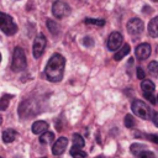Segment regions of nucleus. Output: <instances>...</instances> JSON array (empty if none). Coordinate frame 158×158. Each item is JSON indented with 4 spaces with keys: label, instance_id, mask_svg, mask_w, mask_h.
<instances>
[{
    "label": "nucleus",
    "instance_id": "a878e982",
    "mask_svg": "<svg viewBox=\"0 0 158 158\" xmlns=\"http://www.w3.org/2000/svg\"><path fill=\"white\" fill-rule=\"evenodd\" d=\"M83 42H84V44H85L86 47H91V46H94V41H93L91 37H85V38L83 40Z\"/></svg>",
    "mask_w": 158,
    "mask_h": 158
},
{
    "label": "nucleus",
    "instance_id": "6ab92c4d",
    "mask_svg": "<svg viewBox=\"0 0 158 158\" xmlns=\"http://www.w3.org/2000/svg\"><path fill=\"white\" fill-rule=\"evenodd\" d=\"M47 27L51 31L52 35H58L59 32V26L53 21V20H47Z\"/></svg>",
    "mask_w": 158,
    "mask_h": 158
},
{
    "label": "nucleus",
    "instance_id": "4be33fe9",
    "mask_svg": "<svg viewBox=\"0 0 158 158\" xmlns=\"http://www.w3.org/2000/svg\"><path fill=\"white\" fill-rule=\"evenodd\" d=\"M136 157H137V158H156L154 153L151 152V151H148V149H143V151L138 152V153L136 154Z\"/></svg>",
    "mask_w": 158,
    "mask_h": 158
},
{
    "label": "nucleus",
    "instance_id": "20e7f679",
    "mask_svg": "<svg viewBox=\"0 0 158 158\" xmlns=\"http://www.w3.org/2000/svg\"><path fill=\"white\" fill-rule=\"evenodd\" d=\"M0 30L7 36H12L17 32V26L14 22L12 17L1 11H0Z\"/></svg>",
    "mask_w": 158,
    "mask_h": 158
},
{
    "label": "nucleus",
    "instance_id": "c756f323",
    "mask_svg": "<svg viewBox=\"0 0 158 158\" xmlns=\"http://www.w3.org/2000/svg\"><path fill=\"white\" fill-rule=\"evenodd\" d=\"M152 120H153V123L158 127V112H156V114H153V116H152Z\"/></svg>",
    "mask_w": 158,
    "mask_h": 158
},
{
    "label": "nucleus",
    "instance_id": "473e14b6",
    "mask_svg": "<svg viewBox=\"0 0 158 158\" xmlns=\"http://www.w3.org/2000/svg\"><path fill=\"white\" fill-rule=\"evenodd\" d=\"M0 158H2V157H0Z\"/></svg>",
    "mask_w": 158,
    "mask_h": 158
},
{
    "label": "nucleus",
    "instance_id": "2f4dec72",
    "mask_svg": "<svg viewBox=\"0 0 158 158\" xmlns=\"http://www.w3.org/2000/svg\"><path fill=\"white\" fill-rule=\"evenodd\" d=\"M0 60H1V54H0Z\"/></svg>",
    "mask_w": 158,
    "mask_h": 158
},
{
    "label": "nucleus",
    "instance_id": "aec40b11",
    "mask_svg": "<svg viewBox=\"0 0 158 158\" xmlns=\"http://www.w3.org/2000/svg\"><path fill=\"white\" fill-rule=\"evenodd\" d=\"M148 72H149V74L152 77H158V62L152 60L148 64Z\"/></svg>",
    "mask_w": 158,
    "mask_h": 158
},
{
    "label": "nucleus",
    "instance_id": "39448f33",
    "mask_svg": "<svg viewBox=\"0 0 158 158\" xmlns=\"http://www.w3.org/2000/svg\"><path fill=\"white\" fill-rule=\"evenodd\" d=\"M70 12V7L65 1L62 0H57L53 2L52 5V14L57 17V19H63L67 15H69Z\"/></svg>",
    "mask_w": 158,
    "mask_h": 158
},
{
    "label": "nucleus",
    "instance_id": "2eb2a0df",
    "mask_svg": "<svg viewBox=\"0 0 158 158\" xmlns=\"http://www.w3.org/2000/svg\"><path fill=\"white\" fill-rule=\"evenodd\" d=\"M130 53V44H123L122 46V48H120L116 53H115V56H114V59L115 60H121L125 56H127Z\"/></svg>",
    "mask_w": 158,
    "mask_h": 158
},
{
    "label": "nucleus",
    "instance_id": "f257e3e1",
    "mask_svg": "<svg viewBox=\"0 0 158 158\" xmlns=\"http://www.w3.org/2000/svg\"><path fill=\"white\" fill-rule=\"evenodd\" d=\"M64 65H65L64 57L59 53L53 54L49 58V60L46 65V69H44L47 79L49 81H53V83L60 81L63 78V73H64Z\"/></svg>",
    "mask_w": 158,
    "mask_h": 158
},
{
    "label": "nucleus",
    "instance_id": "5701e85b",
    "mask_svg": "<svg viewBox=\"0 0 158 158\" xmlns=\"http://www.w3.org/2000/svg\"><path fill=\"white\" fill-rule=\"evenodd\" d=\"M135 125H136V121H135L133 116L132 115H126L125 116V126L127 128H132V127H135Z\"/></svg>",
    "mask_w": 158,
    "mask_h": 158
},
{
    "label": "nucleus",
    "instance_id": "7c9ffc66",
    "mask_svg": "<svg viewBox=\"0 0 158 158\" xmlns=\"http://www.w3.org/2000/svg\"><path fill=\"white\" fill-rule=\"evenodd\" d=\"M96 158H106L105 156H99V157H96Z\"/></svg>",
    "mask_w": 158,
    "mask_h": 158
},
{
    "label": "nucleus",
    "instance_id": "423d86ee",
    "mask_svg": "<svg viewBox=\"0 0 158 158\" xmlns=\"http://www.w3.org/2000/svg\"><path fill=\"white\" fill-rule=\"evenodd\" d=\"M46 44H47V40H46L44 35H42V33L37 35V37L33 41V46H32V53H33L35 58H40L43 54Z\"/></svg>",
    "mask_w": 158,
    "mask_h": 158
},
{
    "label": "nucleus",
    "instance_id": "72a5a7b5",
    "mask_svg": "<svg viewBox=\"0 0 158 158\" xmlns=\"http://www.w3.org/2000/svg\"><path fill=\"white\" fill-rule=\"evenodd\" d=\"M43 158H46V157H43Z\"/></svg>",
    "mask_w": 158,
    "mask_h": 158
},
{
    "label": "nucleus",
    "instance_id": "bb28decb",
    "mask_svg": "<svg viewBox=\"0 0 158 158\" xmlns=\"http://www.w3.org/2000/svg\"><path fill=\"white\" fill-rule=\"evenodd\" d=\"M144 95V98L146 99H148L152 104H157V101H156V98H154V95H153V93H149V94H143Z\"/></svg>",
    "mask_w": 158,
    "mask_h": 158
},
{
    "label": "nucleus",
    "instance_id": "412c9836",
    "mask_svg": "<svg viewBox=\"0 0 158 158\" xmlns=\"http://www.w3.org/2000/svg\"><path fill=\"white\" fill-rule=\"evenodd\" d=\"M147 147L144 146V144H142V143H133V144H131V147H130V149H131V153L132 154H137L138 152H141V151H143V149H146Z\"/></svg>",
    "mask_w": 158,
    "mask_h": 158
},
{
    "label": "nucleus",
    "instance_id": "6e6552de",
    "mask_svg": "<svg viewBox=\"0 0 158 158\" xmlns=\"http://www.w3.org/2000/svg\"><path fill=\"white\" fill-rule=\"evenodd\" d=\"M123 42V37L120 32H112L110 33L109 38H107V49L109 51H117L120 48V46Z\"/></svg>",
    "mask_w": 158,
    "mask_h": 158
},
{
    "label": "nucleus",
    "instance_id": "c85d7f7f",
    "mask_svg": "<svg viewBox=\"0 0 158 158\" xmlns=\"http://www.w3.org/2000/svg\"><path fill=\"white\" fill-rule=\"evenodd\" d=\"M137 78L138 79H144V72L142 68H137Z\"/></svg>",
    "mask_w": 158,
    "mask_h": 158
},
{
    "label": "nucleus",
    "instance_id": "a211bd4d",
    "mask_svg": "<svg viewBox=\"0 0 158 158\" xmlns=\"http://www.w3.org/2000/svg\"><path fill=\"white\" fill-rule=\"evenodd\" d=\"M70 156L73 158H86V153L81 148H72L70 149Z\"/></svg>",
    "mask_w": 158,
    "mask_h": 158
},
{
    "label": "nucleus",
    "instance_id": "7ed1b4c3",
    "mask_svg": "<svg viewBox=\"0 0 158 158\" xmlns=\"http://www.w3.org/2000/svg\"><path fill=\"white\" fill-rule=\"evenodd\" d=\"M26 54L25 51L21 47H16L14 51V56H12V62H11V69L14 72H21L26 68Z\"/></svg>",
    "mask_w": 158,
    "mask_h": 158
},
{
    "label": "nucleus",
    "instance_id": "f03ea898",
    "mask_svg": "<svg viewBox=\"0 0 158 158\" xmlns=\"http://www.w3.org/2000/svg\"><path fill=\"white\" fill-rule=\"evenodd\" d=\"M133 114L143 120H152V116H153V111L152 109L142 100H135L132 102V106H131Z\"/></svg>",
    "mask_w": 158,
    "mask_h": 158
},
{
    "label": "nucleus",
    "instance_id": "dca6fc26",
    "mask_svg": "<svg viewBox=\"0 0 158 158\" xmlns=\"http://www.w3.org/2000/svg\"><path fill=\"white\" fill-rule=\"evenodd\" d=\"M53 141H54V135H53V132L46 131V132H43V133L40 136V143H42V144H49V143H52Z\"/></svg>",
    "mask_w": 158,
    "mask_h": 158
},
{
    "label": "nucleus",
    "instance_id": "4468645a",
    "mask_svg": "<svg viewBox=\"0 0 158 158\" xmlns=\"http://www.w3.org/2000/svg\"><path fill=\"white\" fill-rule=\"evenodd\" d=\"M141 88H142V90H143V94L153 93V91H154V83H153L152 80L143 79V80H142V84H141Z\"/></svg>",
    "mask_w": 158,
    "mask_h": 158
},
{
    "label": "nucleus",
    "instance_id": "1a4fd4ad",
    "mask_svg": "<svg viewBox=\"0 0 158 158\" xmlns=\"http://www.w3.org/2000/svg\"><path fill=\"white\" fill-rule=\"evenodd\" d=\"M67 146H68V138H67V137H59V138L54 142V144H53V147H52V153H53L54 156H60V154L65 151Z\"/></svg>",
    "mask_w": 158,
    "mask_h": 158
},
{
    "label": "nucleus",
    "instance_id": "ddd939ff",
    "mask_svg": "<svg viewBox=\"0 0 158 158\" xmlns=\"http://www.w3.org/2000/svg\"><path fill=\"white\" fill-rule=\"evenodd\" d=\"M17 137V132L12 128H6L4 132H2V141L5 143H10L12 141H15V138Z\"/></svg>",
    "mask_w": 158,
    "mask_h": 158
},
{
    "label": "nucleus",
    "instance_id": "9d476101",
    "mask_svg": "<svg viewBox=\"0 0 158 158\" xmlns=\"http://www.w3.org/2000/svg\"><path fill=\"white\" fill-rule=\"evenodd\" d=\"M151 54V46L148 43H141L136 47V57L141 60H144Z\"/></svg>",
    "mask_w": 158,
    "mask_h": 158
},
{
    "label": "nucleus",
    "instance_id": "b1692460",
    "mask_svg": "<svg viewBox=\"0 0 158 158\" xmlns=\"http://www.w3.org/2000/svg\"><path fill=\"white\" fill-rule=\"evenodd\" d=\"M85 23H88V25H95V26H104V25H105V20L85 19Z\"/></svg>",
    "mask_w": 158,
    "mask_h": 158
},
{
    "label": "nucleus",
    "instance_id": "f3484780",
    "mask_svg": "<svg viewBox=\"0 0 158 158\" xmlns=\"http://www.w3.org/2000/svg\"><path fill=\"white\" fill-rule=\"evenodd\" d=\"M84 144H85L84 138L79 133H74L73 135V147L72 148H83Z\"/></svg>",
    "mask_w": 158,
    "mask_h": 158
},
{
    "label": "nucleus",
    "instance_id": "0eeeda50",
    "mask_svg": "<svg viewBox=\"0 0 158 158\" xmlns=\"http://www.w3.org/2000/svg\"><path fill=\"white\" fill-rule=\"evenodd\" d=\"M143 21L141 19H137V17H133L128 22H127V31L131 36H138L142 33L143 31Z\"/></svg>",
    "mask_w": 158,
    "mask_h": 158
},
{
    "label": "nucleus",
    "instance_id": "9b49d317",
    "mask_svg": "<svg viewBox=\"0 0 158 158\" xmlns=\"http://www.w3.org/2000/svg\"><path fill=\"white\" fill-rule=\"evenodd\" d=\"M48 128V123L46 121H35L32 123V132L35 135H42L43 132H46Z\"/></svg>",
    "mask_w": 158,
    "mask_h": 158
},
{
    "label": "nucleus",
    "instance_id": "f704fd0d",
    "mask_svg": "<svg viewBox=\"0 0 158 158\" xmlns=\"http://www.w3.org/2000/svg\"><path fill=\"white\" fill-rule=\"evenodd\" d=\"M157 99H158V98H157Z\"/></svg>",
    "mask_w": 158,
    "mask_h": 158
},
{
    "label": "nucleus",
    "instance_id": "393cba45",
    "mask_svg": "<svg viewBox=\"0 0 158 158\" xmlns=\"http://www.w3.org/2000/svg\"><path fill=\"white\" fill-rule=\"evenodd\" d=\"M9 96H6V98H2L1 100H0V110H5L6 107H7V104H9V99H7Z\"/></svg>",
    "mask_w": 158,
    "mask_h": 158
},
{
    "label": "nucleus",
    "instance_id": "f8f14e48",
    "mask_svg": "<svg viewBox=\"0 0 158 158\" xmlns=\"http://www.w3.org/2000/svg\"><path fill=\"white\" fill-rule=\"evenodd\" d=\"M148 35L151 37H158V16L153 17L148 23Z\"/></svg>",
    "mask_w": 158,
    "mask_h": 158
},
{
    "label": "nucleus",
    "instance_id": "cd10ccee",
    "mask_svg": "<svg viewBox=\"0 0 158 158\" xmlns=\"http://www.w3.org/2000/svg\"><path fill=\"white\" fill-rule=\"evenodd\" d=\"M147 138L154 143H158V135H147Z\"/></svg>",
    "mask_w": 158,
    "mask_h": 158
}]
</instances>
